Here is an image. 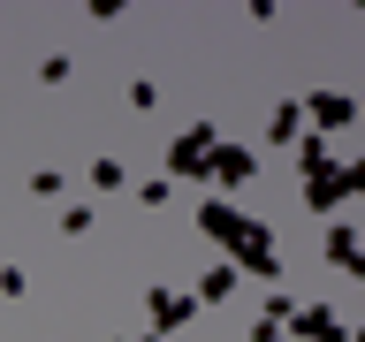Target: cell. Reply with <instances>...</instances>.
<instances>
[{"mask_svg": "<svg viewBox=\"0 0 365 342\" xmlns=\"http://www.w3.org/2000/svg\"><path fill=\"white\" fill-rule=\"evenodd\" d=\"M198 228L213 236V244H228V266H236V274H259V281H274V274H282V259H274V236L251 221L244 205L205 198V205H198Z\"/></svg>", "mask_w": 365, "mask_h": 342, "instance_id": "1", "label": "cell"}, {"mask_svg": "<svg viewBox=\"0 0 365 342\" xmlns=\"http://www.w3.org/2000/svg\"><path fill=\"white\" fill-rule=\"evenodd\" d=\"M213 145H221V130H213V122H190L182 137H168V175L205 182V167H213Z\"/></svg>", "mask_w": 365, "mask_h": 342, "instance_id": "2", "label": "cell"}, {"mask_svg": "<svg viewBox=\"0 0 365 342\" xmlns=\"http://www.w3.org/2000/svg\"><path fill=\"white\" fill-rule=\"evenodd\" d=\"M297 107H304L312 137H335V130H350V122H358V99H350V91H304Z\"/></svg>", "mask_w": 365, "mask_h": 342, "instance_id": "3", "label": "cell"}, {"mask_svg": "<svg viewBox=\"0 0 365 342\" xmlns=\"http://www.w3.org/2000/svg\"><path fill=\"white\" fill-rule=\"evenodd\" d=\"M145 312H153V335L160 342H168V335H175V327H190V319H198V296H190V289H160V281H153V289H145Z\"/></svg>", "mask_w": 365, "mask_h": 342, "instance_id": "4", "label": "cell"}, {"mask_svg": "<svg viewBox=\"0 0 365 342\" xmlns=\"http://www.w3.org/2000/svg\"><path fill=\"white\" fill-rule=\"evenodd\" d=\"M259 175V152H251V145H213V167H205V182H213V190H244V182Z\"/></svg>", "mask_w": 365, "mask_h": 342, "instance_id": "5", "label": "cell"}, {"mask_svg": "<svg viewBox=\"0 0 365 342\" xmlns=\"http://www.w3.org/2000/svg\"><path fill=\"white\" fill-rule=\"evenodd\" d=\"M289 342H350V319L335 304H304V312H289Z\"/></svg>", "mask_w": 365, "mask_h": 342, "instance_id": "6", "label": "cell"}, {"mask_svg": "<svg viewBox=\"0 0 365 342\" xmlns=\"http://www.w3.org/2000/svg\"><path fill=\"white\" fill-rule=\"evenodd\" d=\"M327 259H335V274L365 281V244H358V228H350V221H335V228H327Z\"/></svg>", "mask_w": 365, "mask_h": 342, "instance_id": "7", "label": "cell"}, {"mask_svg": "<svg viewBox=\"0 0 365 342\" xmlns=\"http://www.w3.org/2000/svg\"><path fill=\"white\" fill-rule=\"evenodd\" d=\"M304 205H312V213H335L342 205V160L319 167V175H304Z\"/></svg>", "mask_w": 365, "mask_h": 342, "instance_id": "8", "label": "cell"}, {"mask_svg": "<svg viewBox=\"0 0 365 342\" xmlns=\"http://www.w3.org/2000/svg\"><path fill=\"white\" fill-rule=\"evenodd\" d=\"M319 167H335V152H327V137H297V175H319Z\"/></svg>", "mask_w": 365, "mask_h": 342, "instance_id": "9", "label": "cell"}, {"mask_svg": "<svg viewBox=\"0 0 365 342\" xmlns=\"http://www.w3.org/2000/svg\"><path fill=\"white\" fill-rule=\"evenodd\" d=\"M297 130H304V107H297V99H282V107H274V122H267V137H274V145H297Z\"/></svg>", "mask_w": 365, "mask_h": 342, "instance_id": "10", "label": "cell"}, {"mask_svg": "<svg viewBox=\"0 0 365 342\" xmlns=\"http://www.w3.org/2000/svg\"><path fill=\"white\" fill-rule=\"evenodd\" d=\"M228 289H236V266H228V259H221V266L205 274V281H198V289H190V296H198V312H205V304H221Z\"/></svg>", "mask_w": 365, "mask_h": 342, "instance_id": "11", "label": "cell"}, {"mask_svg": "<svg viewBox=\"0 0 365 342\" xmlns=\"http://www.w3.org/2000/svg\"><path fill=\"white\" fill-rule=\"evenodd\" d=\"M91 190L114 198V190H122V160H91Z\"/></svg>", "mask_w": 365, "mask_h": 342, "instance_id": "12", "label": "cell"}, {"mask_svg": "<svg viewBox=\"0 0 365 342\" xmlns=\"http://www.w3.org/2000/svg\"><path fill=\"white\" fill-rule=\"evenodd\" d=\"M61 236H91V205H61Z\"/></svg>", "mask_w": 365, "mask_h": 342, "instance_id": "13", "label": "cell"}, {"mask_svg": "<svg viewBox=\"0 0 365 342\" xmlns=\"http://www.w3.org/2000/svg\"><path fill=\"white\" fill-rule=\"evenodd\" d=\"M342 198H365V160H342Z\"/></svg>", "mask_w": 365, "mask_h": 342, "instance_id": "14", "label": "cell"}, {"mask_svg": "<svg viewBox=\"0 0 365 342\" xmlns=\"http://www.w3.org/2000/svg\"><path fill=\"white\" fill-rule=\"evenodd\" d=\"M251 342H289V327H282V319H267V312H259V319H251Z\"/></svg>", "mask_w": 365, "mask_h": 342, "instance_id": "15", "label": "cell"}, {"mask_svg": "<svg viewBox=\"0 0 365 342\" xmlns=\"http://www.w3.org/2000/svg\"><path fill=\"white\" fill-rule=\"evenodd\" d=\"M38 84H68V53H46V61H38Z\"/></svg>", "mask_w": 365, "mask_h": 342, "instance_id": "16", "label": "cell"}, {"mask_svg": "<svg viewBox=\"0 0 365 342\" xmlns=\"http://www.w3.org/2000/svg\"><path fill=\"white\" fill-rule=\"evenodd\" d=\"M350 342H365V327H350Z\"/></svg>", "mask_w": 365, "mask_h": 342, "instance_id": "17", "label": "cell"}, {"mask_svg": "<svg viewBox=\"0 0 365 342\" xmlns=\"http://www.w3.org/2000/svg\"><path fill=\"white\" fill-rule=\"evenodd\" d=\"M137 342H160V335H137Z\"/></svg>", "mask_w": 365, "mask_h": 342, "instance_id": "18", "label": "cell"}, {"mask_svg": "<svg viewBox=\"0 0 365 342\" xmlns=\"http://www.w3.org/2000/svg\"><path fill=\"white\" fill-rule=\"evenodd\" d=\"M358 114H365V99H358Z\"/></svg>", "mask_w": 365, "mask_h": 342, "instance_id": "19", "label": "cell"}, {"mask_svg": "<svg viewBox=\"0 0 365 342\" xmlns=\"http://www.w3.org/2000/svg\"><path fill=\"white\" fill-rule=\"evenodd\" d=\"M114 342H122V335H114Z\"/></svg>", "mask_w": 365, "mask_h": 342, "instance_id": "20", "label": "cell"}]
</instances>
